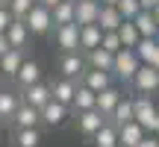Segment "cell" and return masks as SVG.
Masks as SVG:
<instances>
[{
	"mask_svg": "<svg viewBox=\"0 0 159 147\" xmlns=\"http://www.w3.org/2000/svg\"><path fill=\"white\" fill-rule=\"evenodd\" d=\"M139 65H142V59L136 56V50H133V47H121L112 56V77L121 79L124 85H130V79L136 77V71H139Z\"/></svg>",
	"mask_w": 159,
	"mask_h": 147,
	"instance_id": "cell-1",
	"label": "cell"
},
{
	"mask_svg": "<svg viewBox=\"0 0 159 147\" xmlns=\"http://www.w3.org/2000/svg\"><path fill=\"white\" fill-rule=\"evenodd\" d=\"M24 24H27L30 35L33 38H41V35H47L53 29V18H50V9L41 3H33L30 6V12L24 15Z\"/></svg>",
	"mask_w": 159,
	"mask_h": 147,
	"instance_id": "cell-2",
	"label": "cell"
},
{
	"mask_svg": "<svg viewBox=\"0 0 159 147\" xmlns=\"http://www.w3.org/2000/svg\"><path fill=\"white\" fill-rule=\"evenodd\" d=\"M39 118H41V127H44V130H59V127L71 118V106L50 97V100L39 109Z\"/></svg>",
	"mask_w": 159,
	"mask_h": 147,
	"instance_id": "cell-3",
	"label": "cell"
},
{
	"mask_svg": "<svg viewBox=\"0 0 159 147\" xmlns=\"http://www.w3.org/2000/svg\"><path fill=\"white\" fill-rule=\"evenodd\" d=\"M53 38V44L59 47V53H71V50H80V27L74 21L71 24H56V27L47 33Z\"/></svg>",
	"mask_w": 159,
	"mask_h": 147,
	"instance_id": "cell-4",
	"label": "cell"
},
{
	"mask_svg": "<svg viewBox=\"0 0 159 147\" xmlns=\"http://www.w3.org/2000/svg\"><path fill=\"white\" fill-rule=\"evenodd\" d=\"M156 118H159V109L153 106V100L148 94L133 97V121H139L148 132H153L156 130Z\"/></svg>",
	"mask_w": 159,
	"mask_h": 147,
	"instance_id": "cell-5",
	"label": "cell"
},
{
	"mask_svg": "<svg viewBox=\"0 0 159 147\" xmlns=\"http://www.w3.org/2000/svg\"><path fill=\"white\" fill-rule=\"evenodd\" d=\"M74 115V124H77V132L83 138H91L97 130H100L103 124H106V115L100 112V109H83V112H71Z\"/></svg>",
	"mask_w": 159,
	"mask_h": 147,
	"instance_id": "cell-6",
	"label": "cell"
},
{
	"mask_svg": "<svg viewBox=\"0 0 159 147\" xmlns=\"http://www.w3.org/2000/svg\"><path fill=\"white\" fill-rule=\"evenodd\" d=\"M130 85L139 91V94H153V91H159V68L142 62L139 71H136V77L130 79Z\"/></svg>",
	"mask_w": 159,
	"mask_h": 147,
	"instance_id": "cell-7",
	"label": "cell"
},
{
	"mask_svg": "<svg viewBox=\"0 0 159 147\" xmlns=\"http://www.w3.org/2000/svg\"><path fill=\"white\" fill-rule=\"evenodd\" d=\"M59 77H68V79H80V74L85 71V53L83 50H71V53H59Z\"/></svg>",
	"mask_w": 159,
	"mask_h": 147,
	"instance_id": "cell-8",
	"label": "cell"
},
{
	"mask_svg": "<svg viewBox=\"0 0 159 147\" xmlns=\"http://www.w3.org/2000/svg\"><path fill=\"white\" fill-rule=\"evenodd\" d=\"M6 124H9V130H24V127H41V118H39V109L35 106H30V103L21 100Z\"/></svg>",
	"mask_w": 159,
	"mask_h": 147,
	"instance_id": "cell-9",
	"label": "cell"
},
{
	"mask_svg": "<svg viewBox=\"0 0 159 147\" xmlns=\"http://www.w3.org/2000/svg\"><path fill=\"white\" fill-rule=\"evenodd\" d=\"M44 132L41 127H24V130H9V147H41Z\"/></svg>",
	"mask_w": 159,
	"mask_h": 147,
	"instance_id": "cell-10",
	"label": "cell"
},
{
	"mask_svg": "<svg viewBox=\"0 0 159 147\" xmlns=\"http://www.w3.org/2000/svg\"><path fill=\"white\" fill-rule=\"evenodd\" d=\"M18 91H21V100L30 103V106H35V109H41L50 100V82H44V79H39V82H33V85H24V88H18Z\"/></svg>",
	"mask_w": 159,
	"mask_h": 147,
	"instance_id": "cell-11",
	"label": "cell"
},
{
	"mask_svg": "<svg viewBox=\"0 0 159 147\" xmlns=\"http://www.w3.org/2000/svg\"><path fill=\"white\" fill-rule=\"evenodd\" d=\"M77 82L89 85L91 91H103L106 85H112V82H115V77H112V71H100V68H89V65H85V71L80 74Z\"/></svg>",
	"mask_w": 159,
	"mask_h": 147,
	"instance_id": "cell-12",
	"label": "cell"
},
{
	"mask_svg": "<svg viewBox=\"0 0 159 147\" xmlns=\"http://www.w3.org/2000/svg\"><path fill=\"white\" fill-rule=\"evenodd\" d=\"M39 79H41V65L27 56L21 62V68H18V74L12 77V82H15V88H24V85H33V82H39Z\"/></svg>",
	"mask_w": 159,
	"mask_h": 147,
	"instance_id": "cell-13",
	"label": "cell"
},
{
	"mask_svg": "<svg viewBox=\"0 0 159 147\" xmlns=\"http://www.w3.org/2000/svg\"><path fill=\"white\" fill-rule=\"evenodd\" d=\"M30 29L27 24H24V18H15V21L6 27V41H9V47H21V50H30Z\"/></svg>",
	"mask_w": 159,
	"mask_h": 147,
	"instance_id": "cell-14",
	"label": "cell"
},
{
	"mask_svg": "<svg viewBox=\"0 0 159 147\" xmlns=\"http://www.w3.org/2000/svg\"><path fill=\"white\" fill-rule=\"evenodd\" d=\"M144 136H148V130L139 121H127V124L118 127V147H136Z\"/></svg>",
	"mask_w": 159,
	"mask_h": 147,
	"instance_id": "cell-15",
	"label": "cell"
},
{
	"mask_svg": "<svg viewBox=\"0 0 159 147\" xmlns=\"http://www.w3.org/2000/svg\"><path fill=\"white\" fill-rule=\"evenodd\" d=\"M100 0H74V24H97Z\"/></svg>",
	"mask_w": 159,
	"mask_h": 147,
	"instance_id": "cell-16",
	"label": "cell"
},
{
	"mask_svg": "<svg viewBox=\"0 0 159 147\" xmlns=\"http://www.w3.org/2000/svg\"><path fill=\"white\" fill-rule=\"evenodd\" d=\"M121 97H124V91H121L118 85L112 82V85H106V88H103V91H97L94 109H100V112H103V115H106V118H109V115H112V109L118 106V100H121Z\"/></svg>",
	"mask_w": 159,
	"mask_h": 147,
	"instance_id": "cell-17",
	"label": "cell"
},
{
	"mask_svg": "<svg viewBox=\"0 0 159 147\" xmlns=\"http://www.w3.org/2000/svg\"><path fill=\"white\" fill-rule=\"evenodd\" d=\"M74 91H77V79H68V77H56V79H50V97H53V100L68 103V106H71V100H74Z\"/></svg>",
	"mask_w": 159,
	"mask_h": 147,
	"instance_id": "cell-18",
	"label": "cell"
},
{
	"mask_svg": "<svg viewBox=\"0 0 159 147\" xmlns=\"http://www.w3.org/2000/svg\"><path fill=\"white\" fill-rule=\"evenodd\" d=\"M27 59V50H21V47H9V50L0 56V68H3V77L12 79L18 74V68H21V62Z\"/></svg>",
	"mask_w": 159,
	"mask_h": 147,
	"instance_id": "cell-19",
	"label": "cell"
},
{
	"mask_svg": "<svg viewBox=\"0 0 159 147\" xmlns=\"http://www.w3.org/2000/svg\"><path fill=\"white\" fill-rule=\"evenodd\" d=\"M100 38H103L100 24H80V50L83 53L94 50V47L100 44Z\"/></svg>",
	"mask_w": 159,
	"mask_h": 147,
	"instance_id": "cell-20",
	"label": "cell"
},
{
	"mask_svg": "<svg viewBox=\"0 0 159 147\" xmlns=\"http://www.w3.org/2000/svg\"><path fill=\"white\" fill-rule=\"evenodd\" d=\"M18 103H21V91L18 88H3L0 85V121H9L12 118V112L18 109Z\"/></svg>",
	"mask_w": 159,
	"mask_h": 147,
	"instance_id": "cell-21",
	"label": "cell"
},
{
	"mask_svg": "<svg viewBox=\"0 0 159 147\" xmlns=\"http://www.w3.org/2000/svg\"><path fill=\"white\" fill-rule=\"evenodd\" d=\"M136 56L142 59V62H148V65H153L156 62V56H159V38H150V35H142V38L136 41Z\"/></svg>",
	"mask_w": 159,
	"mask_h": 147,
	"instance_id": "cell-22",
	"label": "cell"
},
{
	"mask_svg": "<svg viewBox=\"0 0 159 147\" xmlns=\"http://www.w3.org/2000/svg\"><path fill=\"white\" fill-rule=\"evenodd\" d=\"M94 100H97V91H91L89 85L77 82L74 100H71V112H83V109H94Z\"/></svg>",
	"mask_w": 159,
	"mask_h": 147,
	"instance_id": "cell-23",
	"label": "cell"
},
{
	"mask_svg": "<svg viewBox=\"0 0 159 147\" xmlns=\"http://www.w3.org/2000/svg\"><path fill=\"white\" fill-rule=\"evenodd\" d=\"M133 24H136V29L142 35H150V38H156V33H159V24H156V18H153V12L150 9H142L136 18H130Z\"/></svg>",
	"mask_w": 159,
	"mask_h": 147,
	"instance_id": "cell-24",
	"label": "cell"
},
{
	"mask_svg": "<svg viewBox=\"0 0 159 147\" xmlns=\"http://www.w3.org/2000/svg\"><path fill=\"white\" fill-rule=\"evenodd\" d=\"M91 141H94V147H118V127H115L112 121H106V124L91 136Z\"/></svg>",
	"mask_w": 159,
	"mask_h": 147,
	"instance_id": "cell-25",
	"label": "cell"
},
{
	"mask_svg": "<svg viewBox=\"0 0 159 147\" xmlns=\"http://www.w3.org/2000/svg\"><path fill=\"white\" fill-rule=\"evenodd\" d=\"M112 56H115V53L103 50V47L97 44L94 50L85 53V65H89V68H100V71H112Z\"/></svg>",
	"mask_w": 159,
	"mask_h": 147,
	"instance_id": "cell-26",
	"label": "cell"
},
{
	"mask_svg": "<svg viewBox=\"0 0 159 147\" xmlns=\"http://www.w3.org/2000/svg\"><path fill=\"white\" fill-rule=\"evenodd\" d=\"M121 21H124V15L118 12V6H103L100 3V15H97V24H100V29L106 33V29H118Z\"/></svg>",
	"mask_w": 159,
	"mask_h": 147,
	"instance_id": "cell-27",
	"label": "cell"
},
{
	"mask_svg": "<svg viewBox=\"0 0 159 147\" xmlns=\"http://www.w3.org/2000/svg\"><path fill=\"white\" fill-rule=\"evenodd\" d=\"M50 18H53V27L56 24H71L74 21V0H59V3L50 6Z\"/></svg>",
	"mask_w": 159,
	"mask_h": 147,
	"instance_id": "cell-28",
	"label": "cell"
},
{
	"mask_svg": "<svg viewBox=\"0 0 159 147\" xmlns=\"http://www.w3.org/2000/svg\"><path fill=\"white\" fill-rule=\"evenodd\" d=\"M109 121H112L115 127L127 124V121H133V97H121L118 106L112 109V115H109Z\"/></svg>",
	"mask_w": 159,
	"mask_h": 147,
	"instance_id": "cell-29",
	"label": "cell"
},
{
	"mask_svg": "<svg viewBox=\"0 0 159 147\" xmlns=\"http://www.w3.org/2000/svg\"><path fill=\"white\" fill-rule=\"evenodd\" d=\"M118 35H121V44H124V47H136V41L142 38V33L136 29V24H133V21H127V18L121 21Z\"/></svg>",
	"mask_w": 159,
	"mask_h": 147,
	"instance_id": "cell-30",
	"label": "cell"
},
{
	"mask_svg": "<svg viewBox=\"0 0 159 147\" xmlns=\"http://www.w3.org/2000/svg\"><path fill=\"white\" fill-rule=\"evenodd\" d=\"M100 47L103 50H109V53H118L121 47V35H118V29H106V33H103V38H100Z\"/></svg>",
	"mask_w": 159,
	"mask_h": 147,
	"instance_id": "cell-31",
	"label": "cell"
},
{
	"mask_svg": "<svg viewBox=\"0 0 159 147\" xmlns=\"http://www.w3.org/2000/svg\"><path fill=\"white\" fill-rule=\"evenodd\" d=\"M115 6H118V12L127 18V21H130V18H136L139 12H142V3H139V0H118Z\"/></svg>",
	"mask_w": 159,
	"mask_h": 147,
	"instance_id": "cell-32",
	"label": "cell"
},
{
	"mask_svg": "<svg viewBox=\"0 0 159 147\" xmlns=\"http://www.w3.org/2000/svg\"><path fill=\"white\" fill-rule=\"evenodd\" d=\"M33 3H35V0H6V6H9V12H12L15 18H24Z\"/></svg>",
	"mask_w": 159,
	"mask_h": 147,
	"instance_id": "cell-33",
	"label": "cell"
},
{
	"mask_svg": "<svg viewBox=\"0 0 159 147\" xmlns=\"http://www.w3.org/2000/svg\"><path fill=\"white\" fill-rule=\"evenodd\" d=\"M15 21V15L9 12V6H0V33H6V27Z\"/></svg>",
	"mask_w": 159,
	"mask_h": 147,
	"instance_id": "cell-34",
	"label": "cell"
},
{
	"mask_svg": "<svg viewBox=\"0 0 159 147\" xmlns=\"http://www.w3.org/2000/svg\"><path fill=\"white\" fill-rule=\"evenodd\" d=\"M136 147H159V136H144Z\"/></svg>",
	"mask_w": 159,
	"mask_h": 147,
	"instance_id": "cell-35",
	"label": "cell"
},
{
	"mask_svg": "<svg viewBox=\"0 0 159 147\" xmlns=\"http://www.w3.org/2000/svg\"><path fill=\"white\" fill-rule=\"evenodd\" d=\"M9 50V41H6V33H0V56Z\"/></svg>",
	"mask_w": 159,
	"mask_h": 147,
	"instance_id": "cell-36",
	"label": "cell"
},
{
	"mask_svg": "<svg viewBox=\"0 0 159 147\" xmlns=\"http://www.w3.org/2000/svg\"><path fill=\"white\" fill-rule=\"evenodd\" d=\"M139 3H142V9H153L159 0H139Z\"/></svg>",
	"mask_w": 159,
	"mask_h": 147,
	"instance_id": "cell-37",
	"label": "cell"
},
{
	"mask_svg": "<svg viewBox=\"0 0 159 147\" xmlns=\"http://www.w3.org/2000/svg\"><path fill=\"white\" fill-rule=\"evenodd\" d=\"M35 3H41V6H47V9H50L53 3H59V0H35Z\"/></svg>",
	"mask_w": 159,
	"mask_h": 147,
	"instance_id": "cell-38",
	"label": "cell"
},
{
	"mask_svg": "<svg viewBox=\"0 0 159 147\" xmlns=\"http://www.w3.org/2000/svg\"><path fill=\"white\" fill-rule=\"evenodd\" d=\"M150 12H153V18H156V24H159V3H156V6H153Z\"/></svg>",
	"mask_w": 159,
	"mask_h": 147,
	"instance_id": "cell-39",
	"label": "cell"
},
{
	"mask_svg": "<svg viewBox=\"0 0 159 147\" xmlns=\"http://www.w3.org/2000/svg\"><path fill=\"white\" fill-rule=\"evenodd\" d=\"M100 3H103V6H115L118 0H100Z\"/></svg>",
	"mask_w": 159,
	"mask_h": 147,
	"instance_id": "cell-40",
	"label": "cell"
},
{
	"mask_svg": "<svg viewBox=\"0 0 159 147\" xmlns=\"http://www.w3.org/2000/svg\"><path fill=\"white\" fill-rule=\"evenodd\" d=\"M6 82V77H3V68H0V85H3Z\"/></svg>",
	"mask_w": 159,
	"mask_h": 147,
	"instance_id": "cell-41",
	"label": "cell"
},
{
	"mask_svg": "<svg viewBox=\"0 0 159 147\" xmlns=\"http://www.w3.org/2000/svg\"><path fill=\"white\" fill-rule=\"evenodd\" d=\"M153 132H156V136H159V118H156V130H153Z\"/></svg>",
	"mask_w": 159,
	"mask_h": 147,
	"instance_id": "cell-42",
	"label": "cell"
},
{
	"mask_svg": "<svg viewBox=\"0 0 159 147\" xmlns=\"http://www.w3.org/2000/svg\"><path fill=\"white\" fill-rule=\"evenodd\" d=\"M0 138H3V121H0Z\"/></svg>",
	"mask_w": 159,
	"mask_h": 147,
	"instance_id": "cell-43",
	"label": "cell"
},
{
	"mask_svg": "<svg viewBox=\"0 0 159 147\" xmlns=\"http://www.w3.org/2000/svg\"><path fill=\"white\" fill-rule=\"evenodd\" d=\"M153 65H156V68H159V56H156V62H153Z\"/></svg>",
	"mask_w": 159,
	"mask_h": 147,
	"instance_id": "cell-44",
	"label": "cell"
},
{
	"mask_svg": "<svg viewBox=\"0 0 159 147\" xmlns=\"http://www.w3.org/2000/svg\"><path fill=\"white\" fill-rule=\"evenodd\" d=\"M156 38H159V33H156Z\"/></svg>",
	"mask_w": 159,
	"mask_h": 147,
	"instance_id": "cell-45",
	"label": "cell"
}]
</instances>
